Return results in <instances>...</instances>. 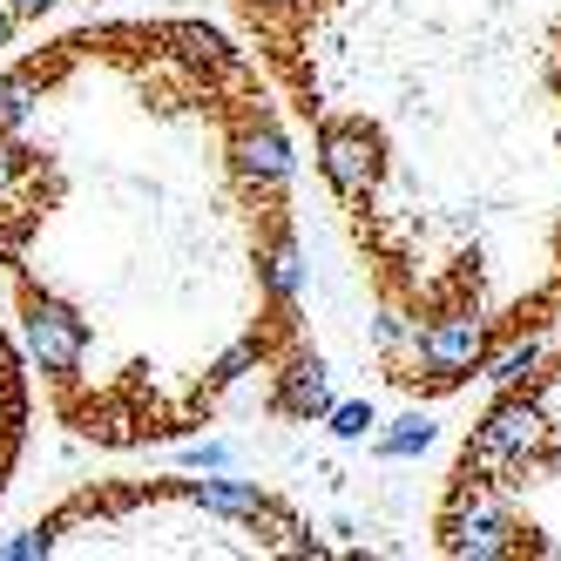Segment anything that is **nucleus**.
Instances as JSON below:
<instances>
[{
    "label": "nucleus",
    "instance_id": "1",
    "mask_svg": "<svg viewBox=\"0 0 561 561\" xmlns=\"http://www.w3.org/2000/svg\"><path fill=\"white\" fill-rule=\"evenodd\" d=\"M89 339H95V332H89V318L75 311V305H61V298H48V291L27 298V311H21V352H27V366L68 379V373L89 358Z\"/></svg>",
    "mask_w": 561,
    "mask_h": 561
},
{
    "label": "nucleus",
    "instance_id": "2",
    "mask_svg": "<svg viewBox=\"0 0 561 561\" xmlns=\"http://www.w3.org/2000/svg\"><path fill=\"white\" fill-rule=\"evenodd\" d=\"M318 170L339 204H366L379 190V142L366 136V123H318Z\"/></svg>",
    "mask_w": 561,
    "mask_h": 561
},
{
    "label": "nucleus",
    "instance_id": "3",
    "mask_svg": "<svg viewBox=\"0 0 561 561\" xmlns=\"http://www.w3.org/2000/svg\"><path fill=\"white\" fill-rule=\"evenodd\" d=\"M230 156H237V176H244L257 196H271V204L285 196V183H291V136L277 129V115H271V108L244 115V129H237Z\"/></svg>",
    "mask_w": 561,
    "mask_h": 561
},
{
    "label": "nucleus",
    "instance_id": "4",
    "mask_svg": "<svg viewBox=\"0 0 561 561\" xmlns=\"http://www.w3.org/2000/svg\"><path fill=\"white\" fill-rule=\"evenodd\" d=\"M325 407H332V373H325V358H318V352H291L285 366H277V379H271V413L311 426V420H325Z\"/></svg>",
    "mask_w": 561,
    "mask_h": 561
},
{
    "label": "nucleus",
    "instance_id": "5",
    "mask_svg": "<svg viewBox=\"0 0 561 561\" xmlns=\"http://www.w3.org/2000/svg\"><path fill=\"white\" fill-rule=\"evenodd\" d=\"M264 291H271L277 311H291L298 291H305V251H298L291 224H271V237H264Z\"/></svg>",
    "mask_w": 561,
    "mask_h": 561
},
{
    "label": "nucleus",
    "instance_id": "6",
    "mask_svg": "<svg viewBox=\"0 0 561 561\" xmlns=\"http://www.w3.org/2000/svg\"><path fill=\"white\" fill-rule=\"evenodd\" d=\"M34 102H42V95H34V75L27 68H14V75H0V129H27V115H34Z\"/></svg>",
    "mask_w": 561,
    "mask_h": 561
},
{
    "label": "nucleus",
    "instance_id": "7",
    "mask_svg": "<svg viewBox=\"0 0 561 561\" xmlns=\"http://www.w3.org/2000/svg\"><path fill=\"white\" fill-rule=\"evenodd\" d=\"M61 528H68V514L34 520V528H21V535L0 541V561H42V554H55V535H61Z\"/></svg>",
    "mask_w": 561,
    "mask_h": 561
},
{
    "label": "nucleus",
    "instance_id": "8",
    "mask_svg": "<svg viewBox=\"0 0 561 561\" xmlns=\"http://www.w3.org/2000/svg\"><path fill=\"white\" fill-rule=\"evenodd\" d=\"M420 447H433V420H392V433H379L373 439V454L379 460H407V454H420Z\"/></svg>",
    "mask_w": 561,
    "mask_h": 561
},
{
    "label": "nucleus",
    "instance_id": "9",
    "mask_svg": "<svg viewBox=\"0 0 561 561\" xmlns=\"http://www.w3.org/2000/svg\"><path fill=\"white\" fill-rule=\"evenodd\" d=\"M325 426H332V439H366L379 426V413H373V399H345V407H325Z\"/></svg>",
    "mask_w": 561,
    "mask_h": 561
},
{
    "label": "nucleus",
    "instance_id": "10",
    "mask_svg": "<svg viewBox=\"0 0 561 561\" xmlns=\"http://www.w3.org/2000/svg\"><path fill=\"white\" fill-rule=\"evenodd\" d=\"M0 420H8V433L27 426V379L21 373H0Z\"/></svg>",
    "mask_w": 561,
    "mask_h": 561
},
{
    "label": "nucleus",
    "instance_id": "11",
    "mask_svg": "<svg viewBox=\"0 0 561 561\" xmlns=\"http://www.w3.org/2000/svg\"><path fill=\"white\" fill-rule=\"evenodd\" d=\"M183 467H190V473H217V467H230V447H224V439H190V447H183Z\"/></svg>",
    "mask_w": 561,
    "mask_h": 561
},
{
    "label": "nucleus",
    "instance_id": "12",
    "mask_svg": "<svg viewBox=\"0 0 561 561\" xmlns=\"http://www.w3.org/2000/svg\"><path fill=\"white\" fill-rule=\"evenodd\" d=\"M27 170H34V156H27L8 129H0V196H8V190H14V176H27Z\"/></svg>",
    "mask_w": 561,
    "mask_h": 561
},
{
    "label": "nucleus",
    "instance_id": "13",
    "mask_svg": "<svg viewBox=\"0 0 561 561\" xmlns=\"http://www.w3.org/2000/svg\"><path fill=\"white\" fill-rule=\"evenodd\" d=\"M27 230H34V224H0V257H8V264H21V251H27Z\"/></svg>",
    "mask_w": 561,
    "mask_h": 561
},
{
    "label": "nucleus",
    "instance_id": "14",
    "mask_svg": "<svg viewBox=\"0 0 561 561\" xmlns=\"http://www.w3.org/2000/svg\"><path fill=\"white\" fill-rule=\"evenodd\" d=\"M55 8H61V0H8L14 21H42V14H55Z\"/></svg>",
    "mask_w": 561,
    "mask_h": 561
},
{
    "label": "nucleus",
    "instance_id": "15",
    "mask_svg": "<svg viewBox=\"0 0 561 561\" xmlns=\"http://www.w3.org/2000/svg\"><path fill=\"white\" fill-rule=\"evenodd\" d=\"M14 42V14H8V0H0V48Z\"/></svg>",
    "mask_w": 561,
    "mask_h": 561
},
{
    "label": "nucleus",
    "instance_id": "16",
    "mask_svg": "<svg viewBox=\"0 0 561 561\" xmlns=\"http://www.w3.org/2000/svg\"><path fill=\"white\" fill-rule=\"evenodd\" d=\"M244 8H291V0H244Z\"/></svg>",
    "mask_w": 561,
    "mask_h": 561
}]
</instances>
